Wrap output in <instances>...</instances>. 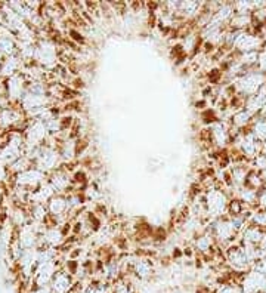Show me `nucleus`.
<instances>
[{
  "instance_id": "nucleus-1",
  "label": "nucleus",
  "mask_w": 266,
  "mask_h": 293,
  "mask_svg": "<svg viewBox=\"0 0 266 293\" xmlns=\"http://www.w3.org/2000/svg\"><path fill=\"white\" fill-rule=\"evenodd\" d=\"M232 86H234V90H235L237 95H240V96L247 100V98L256 95L263 86H266V74L260 73L254 67V68L247 70L240 77H237L234 80Z\"/></svg>"
},
{
  "instance_id": "nucleus-2",
  "label": "nucleus",
  "mask_w": 266,
  "mask_h": 293,
  "mask_svg": "<svg viewBox=\"0 0 266 293\" xmlns=\"http://www.w3.org/2000/svg\"><path fill=\"white\" fill-rule=\"evenodd\" d=\"M203 200L207 217L210 218L212 221L227 217L228 204L231 199L228 197V194L225 192V190L217 188V187L212 188V190H207V191H204Z\"/></svg>"
},
{
  "instance_id": "nucleus-3",
  "label": "nucleus",
  "mask_w": 266,
  "mask_h": 293,
  "mask_svg": "<svg viewBox=\"0 0 266 293\" xmlns=\"http://www.w3.org/2000/svg\"><path fill=\"white\" fill-rule=\"evenodd\" d=\"M240 286L244 293H265L266 277L257 268L253 267L241 276Z\"/></svg>"
},
{
  "instance_id": "nucleus-4",
  "label": "nucleus",
  "mask_w": 266,
  "mask_h": 293,
  "mask_svg": "<svg viewBox=\"0 0 266 293\" xmlns=\"http://www.w3.org/2000/svg\"><path fill=\"white\" fill-rule=\"evenodd\" d=\"M229 128H231V123L227 125L223 120H217V122H215L212 126H209L212 144L216 145L217 148H220V150H225L229 144H231Z\"/></svg>"
},
{
  "instance_id": "nucleus-5",
  "label": "nucleus",
  "mask_w": 266,
  "mask_h": 293,
  "mask_svg": "<svg viewBox=\"0 0 266 293\" xmlns=\"http://www.w3.org/2000/svg\"><path fill=\"white\" fill-rule=\"evenodd\" d=\"M52 293H70L74 289L73 276L64 271H58L51 283Z\"/></svg>"
},
{
  "instance_id": "nucleus-6",
  "label": "nucleus",
  "mask_w": 266,
  "mask_h": 293,
  "mask_svg": "<svg viewBox=\"0 0 266 293\" xmlns=\"http://www.w3.org/2000/svg\"><path fill=\"white\" fill-rule=\"evenodd\" d=\"M266 231L265 229L259 228L256 225L249 224L245 228L242 229V232L240 234L241 243L244 244H253V246H259V243L262 242V239L265 237Z\"/></svg>"
},
{
  "instance_id": "nucleus-7",
  "label": "nucleus",
  "mask_w": 266,
  "mask_h": 293,
  "mask_svg": "<svg viewBox=\"0 0 266 293\" xmlns=\"http://www.w3.org/2000/svg\"><path fill=\"white\" fill-rule=\"evenodd\" d=\"M215 247V237H213L209 231H206L204 234L198 236V237L195 239V242H194V249H195V252H198L200 255H210Z\"/></svg>"
},
{
  "instance_id": "nucleus-8",
  "label": "nucleus",
  "mask_w": 266,
  "mask_h": 293,
  "mask_svg": "<svg viewBox=\"0 0 266 293\" xmlns=\"http://www.w3.org/2000/svg\"><path fill=\"white\" fill-rule=\"evenodd\" d=\"M130 268H132L133 276L139 280L148 279L152 274V262L147 258H135Z\"/></svg>"
},
{
  "instance_id": "nucleus-9",
  "label": "nucleus",
  "mask_w": 266,
  "mask_h": 293,
  "mask_svg": "<svg viewBox=\"0 0 266 293\" xmlns=\"http://www.w3.org/2000/svg\"><path fill=\"white\" fill-rule=\"evenodd\" d=\"M48 209L52 213V217H61L63 213H65L68 210V202H67V197L64 196H53L49 203H48Z\"/></svg>"
},
{
  "instance_id": "nucleus-10",
  "label": "nucleus",
  "mask_w": 266,
  "mask_h": 293,
  "mask_svg": "<svg viewBox=\"0 0 266 293\" xmlns=\"http://www.w3.org/2000/svg\"><path fill=\"white\" fill-rule=\"evenodd\" d=\"M250 133L253 135L259 142H265L266 141V117L263 115H257L254 117L253 123L250 126Z\"/></svg>"
},
{
  "instance_id": "nucleus-11",
  "label": "nucleus",
  "mask_w": 266,
  "mask_h": 293,
  "mask_svg": "<svg viewBox=\"0 0 266 293\" xmlns=\"http://www.w3.org/2000/svg\"><path fill=\"white\" fill-rule=\"evenodd\" d=\"M245 187H249V188H252L254 191H260L263 187H265V182H263V179H262V175H260V172H256V170H250L249 172V175H247V179H245Z\"/></svg>"
},
{
  "instance_id": "nucleus-12",
  "label": "nucleus",
  "mask_w": 266,
  "mask_h": 293,
  "mask_svg": "<svg viewBox=\"0 0 266 293\" xmlns=\"http://www.w3.org/2000/svg\"><path fill=\"white\" fill-rule=\"evenodd\" d=\"M64 236H65V232L63 229L52 228L46 232V242L51 243L53 246H58L64 242Z\"/></svg>"
},
{
  "instance_id": "nucleus-13",
  "label": "nucleus",
  "mask_w": 266,
  "mask_h": 293,
  "mask_svg": "<svg viewBox=\"0 0 266 293\" xmlns=\"http://www.w3.org/2000/svg\"><path fill=\"white\" fill-rule=\"evenodd\" d=\"M113 293H135L132 284L121 276V279L115 281L114 286H113Z\"/></svg>"
},
{
  "instance_id": "nucleus-14",
  "label": "nucleus",
  "mask_w": 266,
  "mask_h": 293,
  "mask_svg": "<svg viewBox=\"0 0 266 293\" xmlns=\"http://www.w3.org/2000/svg\"><path fill=\"white\" fill-rule=\"evenodd\" d=\"M252 169L256 172H263L266 169V155L265 154H259L253 162H252Z\"/></svg>"
},
{
  "instance_id": "nucleus-15",
  "label": "nucleus",
  "mask_w": 266,
  "mask_h": 293,
  "mask_svg": "<svg viewBox=\"0 0 266 293\" xmlns=\"http://www.w3.org/2000/svg\"><path fill=\"white\" fill-rule=\"evenodd\" d=\"M256 68L260 71V73H263L266 74V48L265 49H262V51H259V55H257V64H256Z\"/></svg>"
},
{
  "instance_id": "nucleus-16",
  "label": "nucleus",
  "mask_w": 266,
  "mask_h": 293,
  "mask_svg": "<svg viewBox=\"0 0 266 293\" xmlns=\"http://www.w3.org/2000/svg\"><path fill=\"white\" fill-rule=\"evenodd\" d=\"M0 49L11 53L12 49H15V45H13V42L9 37H0Z\"/></svg>"
},
{
  "instance_id": "nucleus-17",
  "label": "nucleus",
  "mask_w": 266,
  "mask_h": 293,
  "mask_svg": "<svg viewBox=\"0 0 266 293\" xmlns=\"http://www.w3.org/2000/svg\"><path fill=\"white\" fill-rule=\"evenodd\" d=\"M257 209L266 210V185L257 192Z\"/></svg>"
},
{
  "instance_id": "nucleus-18",
  "label": "nucleus",
  "mask_w": 266,
  "mask_h": 293,
  "mask_svg": "<svg viewBox=\"0 0 266 293\" xmlns=\"http://www.w3.org/2000/svg\"><path fill=\"white\" fill-rule=\"evenodd\" d=\"M70 36H71V38H73L74 42H77L78 45H83V43H85V36H83L81 33L76 31V30H70Z\"/></svg>"
},
{
  "instance_id": "nucleus-19",
  "label": "nucleus",
  "mask_w": 266,
  "mask_h": 293,
  "mask_svg": "<svg viewBox=\"0 0 266 293\" xmlns=\"http://www.w3.org/2000/svg\"><path fill=\"white\" fill-rule=\"evenodd\" d=\"M257 247H259V250L262 252V255L266 256V234H265V237L262 239V242L259 243V246H257Z\"/></svg>"
},
{
  "instance_id": "nucleus-20",
  "label": "nucleus",
  "mask_w": 266,
  "mask_h": 293,
  "mask_svg": "<svg viewBox=\"0 0 266 293\" xmlns=\"http://www.w3.org/2000/svg\"><path fill=\"white\" fill-rule=\"evenodd\" d=\"M260 175H262V179H263V182H265V185H266V169L263 170V172H260Z\"/></svg>"
}]
</instances>
